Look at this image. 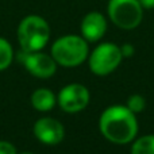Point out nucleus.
I'll list each match as a JSON object with an SVG mask.
<instances>
[{
	"label": "nucleus",
	"mask_w": 154,
	"mask_h": 154,
	"mask_svg": "<svg viewBox=\"0 0 154 154\" xmlns=\"http://www.w3.org/2000/svg\"><path fill=\"white\" fill-rule=\"evenodd\" d=\"M89 91L82 84H69L64 87L58 93V101L62 111L68 114L82 111L89 104Z\"/></svg>",
	"instance_id": "nucleus-6"
},
{
	"label": "nucleus",
	"mask_w": 154,
	"mask_h": 154,
	"mask_svg": "<svg viewBox=\"0 0 154 154\" xmlns=\"http://www.w3.org/2000/svg\"><path fill=\"white\" fill-rule=\"evenodd\" d=\"M34 135L45 145H57L64 139V126L53 118H41L34 125Z\"/></svg>",
	"instance_id": "nucleus-8"
},
{
	"label": "nucleus",
	"mask_w": 154,
	"mask_h": 154,
	"mask_svg": "<svg viewBox=\"0 0 154 154\" xmlns=\"http://www.w3.org/2000/svg\"><path fill=\"white\" fill-rule=\"evenodd\" d=\"M122 50L115 43H101L89 56V69L96 76H107L120 65Z\"/></svg>",
	"instance_id": "nucleus-5"
},
{
	"label": "nucleus",
	"mask_w": 154,
	"mask_h": 154,
	"mask_svg": "<svg viewBox=\"0 0 154 154\" xmlns=\"http://www.w3.org/2000/svg\"><path fill=\"white\" fill-rule=\"evenodd\" d=\"M0 154H18L12 143L7 141H0Z\"/></svg>",
	"instance_id": "nucleus-14"
},
{
	"label": "nucleus",
	"mask_w": 154,
	"mask_h": 154,
	"mask_svg": "<svg viewBox=\"0 0 154 154\" xmlns=\"http://www.w3.org/2000/svg\"><path fill=\"white\" fill-rule=\"evenodd\" d=\"M120 50H122V56L123 57H130V56H133V53H134L133 45H128V43L123 45L122 48H120Z\"/></svg>",
	"instance_id": "nucleus-15"
},
{
	"label": "nucleus",
	"mask_w": 154,
	"mask_h": 154,
	"mask_svg": "<svg viewBox=\"0 0 154 154\" xmlns=\"http://www.w3.org/2000/svg\"><path fill=\"white\" fill-rule=\"evenodd\" d=\"M99 127L104 138L118 145L131 142L138 133L135 114L127 106H112L104 109L99 120Z\"/></svg>",
	"instance_id": "nucleus-1"
},
{
	"label": "nucleus",
	"mask_w": 154,
	"mask_h": 154,
	"mask_svg": "<svg viewBox=\"0 0 154 154\" xmlns=\"http://www.w3.org/2000/svg\"><path fill=\"white\" fill-rule=\"evenodd\" d=\"M14 58V51L10 42L0 37V72L7 69Z\"/></svg>",
	"instance_id": "nucleus-12"
},
{
	"label": "nucleus",
	"mask_w": 154,
	"mask_h": 154,
	"mask_svg": "<svg viewBox=\"0 0 154 154\" xmlns=\"http://www.w3.org/2000/svg\"><path fill=\"white\" fill-rule=\"evenodd\" d=\"M141 3L142 8H146V10H152L154 8V0H138Z\"/></svg>",
	"instance_id": "nucleus-16"
},
{
	"label": "nucleus",
	"mask_w": 154,
	"mask_h": 154,
	"mask_svg": "<svg viewBox=\"0 0 154 154\" xmlns=\"http://www.w3.org/2000/svg\"><path fill=\"white\" fill-rule=\"evenodd\" d=\"M107 30V20L100 12H89L84 16L81 22V34L82 38L88 42H96Z\"/></svg>",
	"instance_id": "nucleus-9"
},
{
	"label": "nucleus",
	"mask_w": 154,
	"mask_h": 154,
	"mask_svg": "<svg viewBox=\"0 0 154 154\" xmlns=\"http://www.w3.org/2000/svg\"><path fill=\"white\" fill-rule=\"evenodd\" d=\"M131 154H154V135H143L131 146Z\"/></svg>",
	"instance_id": "nucleus-11"
},
{
	"label": "nucleus",
	"mask_w": 154,
	"mask_h": 154,
	"mask_svg": "<svg viewBox=\"0 0 154 154\" xmlns=\"http://www.w3.org/2000/svg\"><path fill=\"white\" fill-rule=\"evenodd\" d=\"M31 106L34 107L37 111L46 112L50 111L54 106H56V96L48 88H39V89L34 91L31 95Z\"/></svg>",
	"instance_id": "nucleus-10"
},
{
	"label": "nucleus",
	"mask_w": 154,
	"mask_h": 154,
	"mask_svg": "<svg viewBox=\"0 0 154 154\" xmlns=\"http://www.w3.org/2000/svg\"><path fill=\"white\" fill-rule=\"evenodd\" d=\"M19 154H34V153H31V152H23V153H19Z\"/></svg>",
	"instance_id": "nucleus-17"
},
{
	"label": "nucleus",
	"mask_w": 154,
	"mask_h": 154,
	"mask_svg": "<svg viewBox=\"0 0 154 154\" xmlns=\"http://www.w3.org/2000/svg\"><path fill=\"white\" fill-rule=\"evenodd\" d=\"M51 57L62 66H79L88 57V41L79 35H64L53 43Z\"/></svg>",
	"instance_id": "nucleus-3"
},
{
	"label": "nucleus",
	"mask_w": 154,
	"mask_h": 154,
	"mask_svg": "<svg viewBox=\"0 0 154 154\" xmlns=\"http://www.w3.org/2000/svg\"><path fill=\"white\" fill-rule=\"evenodd\" d=\"M108 15L115 26L133 30L142 22L143 8L138 0H109Z\"/></svg>",
	"instance_id": "nucleus-4"
},
{
	"label": "nucleus",
	"mask_w": 154,
	"mask_h": 154,
	"mask_svg": "<svg viewBox=\"0 0 154 154\" xmlns=\"http://www.w3.org/2000/svg\"><path fill=\"white\" fill-rule=\"evenodd\" d=\"M145 106H146V100L141 95H131L127 100V108L131 109L134 114L142 112L145 109Z\"/></svg>",
	"instance_id": "nucleus-13"
},
{
	"label": "nucleus",
	"mask_w": 154,
	"mask_h": 154,
	"mask_svg": "<svg viewBox=\"0 0 154 154\" xmlns=\"http://www.w3.org/2000/svg\"><path fill=\"white\" fill-rule=\"evenodd\" d=\"M50 38L48 22L38 15H29L19 23L18 41L23 51H39Z\"/></svg>",
	"instance_id": "nucleus-2"
},
{
	"label": "nucleus",
	"mask_w": 154,
	"mask_h": 154,
	"mask_svg": "<svg viewBox=\"0 0 154 154\" xmlns=\"http://www.w3.org/2000/svg\"><path fill=\"white\" fill-rule=\"evenodd\" d=\"M23 64L30 75L38 79H49L57 72V62L51 56L39 51H24Z\"/></svg>",
	"instance_id": "nucleus-7"
}]
</instances>
